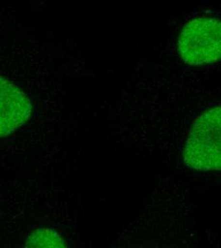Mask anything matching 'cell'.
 I'll return each instance as SVG.
<instances>
[{
  "label": "cell",
  "mask_w": 221,
  "mask_h": 248,
  "mask_svg": "<svg viewBox=\"0 0 221 248\" xmlns=\"http://www.w3.org/2000/svg\"><path fill=\"white\" fill-rule=\"evenodd\" d=\"M183 160L197 171L221 168V108L214 106L203 112L192 124L187 139Z\"/></svg>",
  "instance_id": "6da1fadb"
},
{
  "label": "cell",
  "mask_w": 221,
  "mask_h": 248,
  "mask_svg": "<svg viewBox=\"0 0 221 248\" xmlns=\"http://www.w3.org/2000/svg\"><path fill=\"white\" fill-rule=\"evenodd\" d=\"M32 113L29 96L18 86L0 77V137H6L26 124Z\"/></svg>",
  "instance_id": "3957f363"
},
{
  "label": "cell",
  "mask_w": 221,
  "mask_h": 248,
  "mask_svg": "<svg viewBox=\"0 0 221 248\" xmlns=\"http://www.w3.org/2000/svg\"><path fill=\"white\" fill-rule=\"evenodd\" d=\"M177 49L183 62L199 66L219 62L221 56V19L198 16L182 27Z\"/></svg>",
  "instance_id": "7a4b0ae2"
},
{
  "label": "cell",
  "mask_w": 221,
  "mask_h": 248,
  "mask_svg": "<svg viewBox=\"0 0 221 248\" xmlns=\"http://www.w3.org/2000/svg\"><path fill=\"white\" fill-rule=\"evenodd\" d=\"M25 247L31 248H64L67 247V244L57 232L47 228H40L34 230L29 236Z\"/></svg>",
  "instance_id": "277c9868"
}]
</instances>
